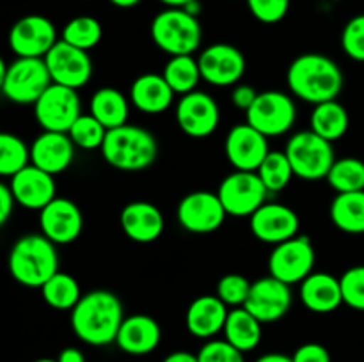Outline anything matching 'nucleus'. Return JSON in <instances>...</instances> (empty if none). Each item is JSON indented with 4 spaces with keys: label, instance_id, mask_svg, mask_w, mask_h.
<instances>
[{
    "label": "nucleus",
    "instance_id": "1",
    "mask_svg": "<svg viewBox=\"0 0 364 362\" xmlns=\"http://www.w3.org/2000/svg\"><path fill=\"white\" fill-rule=\"evenodd\" d=\"M123 319V304L119 297L109 290H92L84 293L70 314L75 336L91 346L116 343Z\"/></svg>",
    "mask_w": 364,
    "mask_h": 362
},
{
    "label": "nucleus",
    "instance_id": "2",
    "mask_svg": "<svg viewBox=\"0 0 364 362\" xmlns=\"http://www.w3.org/2000/svg\"><path fill=\"white\" fill-rule=\"evenodd\" d=\"M343 82L340 66L331 57L318 52L295 57L287 71V84L291 94L313 105L338 99Z\"/></svg>",
    "mask_w": 364,
    "mask_h": 362
},
{
    "label": "nucleus",
    "instance_id": "3",
    "mask_svg": "<svg viewBox=\"0 0 364 362\" xmlns=\"http://www.w3.org/2000/svg\"><path fill=\"white\" fill-rule=\"evenodd\" d=\"M11 277L25 287H41L59 272L57 245L45 234L31 233L18 238L7 256Z\"/></svg>",
    "mask_w": 364,
    "mask_h": 362
},
{
    "label": "nucleus",
    "instance_id": "4",
    "mask_svg": "<svg viewBox=\"0 0 364 362\" xmlns=\"http://www.w3.org/2000/svg\"><path fill=\"white\" fill-rule=\"evenodd\" d=\"M100 151L105 162L114 169L123 172H139L149 169L155 163L159 156V142L146 128L127 123L123 126L107 130Z\"/></svg>",
    "mask_w": 364,
    "mask_h": 362
},
{
    "label": "nucleus",
    "instance_id": "5",
    "mask_svg": "<svg viewBox=\"0 0 364 362\" xmlns=\"http://www.w3.org/2000/svg\"><path fill=\"white\" fill-rule=\"evenodd\" d=\"M151 39L167 55H192L201 46L203 31L198 16L181 7H167L151 21Z\"/></svg>",
    "mask_w": 364,
    "mask_h": 362
},
{
    "label": "nucleus",
    "instance_id": "6",
    "mask_svg": "<svg viewBox=\"0 0 364 362\" xmlns=\"http://www.w3.org/2000/svg\"><path fill=\"white\" fill-rule=\"evenodd\" d=\"M294 174L304 181H318L327 177L334 163L333 142L326 141L311 130L291 135L284 148Z\"/></svg>",
    "mask_w": 364,
    "mask_h": 362
},
{
    "label": "nucleus",
    "instance_id": "7",
    "mask_svg": "<svg viewBox=\"0 0 364 362\" xmlns=\"http://www.w3.org/2000/svg\"><path fill=\"white\" fill-rule=\"evenodd\" d=\"M297 121L294 98L283 91L258 92L251 109L245 112V123L267 138L288 133Z\"/></svg>",
    "mask_w": 364,
    "mask_h": 362
},
{
    "label": "nucleus",
    "instance_id": "8",
    "mask_svg": "<svg viewBox=\"0 0 364 362\" xmlns=\"http://www.w3.org/2000/svg\"><path fill=\"white\" fill-rule=\"evenodd\" d=\"M52 84L45 59L39 57H16L7 64L2 94L16 105H34L39 96Z\"/></svg>",
    "mask_w": 364,
    "mask_h": 362
},
{
    "label": "nucleus",
    "instance_id": "9",
    "mask_svg": "<svg viewBox=\"0 0 364 362\" xmlns=\"http://www.w3.org/2000/svg\"><path fill=\"white\" fill-rule=\"evenodd\" d=\"M316 254L311 240L306 234H297L287 241L274 245L269 256V275L284 284H301L315 268Z\"/></svg>",
    "mask_w": 364,
    "mask_h": 362
},
{
    "label": "nucleus",
    "instance_id": "10",
    "mask_svg": "<svg viewBox=\"0 0 364 362\" xmlns=\"http://www.w3.org/2000/svg\"><path fill=\"white\" fill-rule=\"evenodd\" d=\"M217 195L228 215L251 216L259 206L265 204L269 190L252 170H235L220 181Z\"/></svg>",
    "mask_w": 364,
    "mask_h": 362
},
{
    "label": "nucleus",
    "instance_id": "11",
    "mask_svg": "<svg viewBox=\"0 0 364 362\" xmlns=\"http://www.w3.org/2000/svg\"><path fill=\"white\" fill-rule=\"evenodd\" d=\"M80 114V98L77 89L53 82L34 103V117L45 131L68 133Z\"/></svg>",
    "mask_w": 364,
    "mask_h": 362
},
{
    "label": "nucleus",
    "instance_id": "12",
    "mask_svg": "<svg viewBox=\"0 0 364 362\" xmlns=\"http://www.w3.org/2000/svg\"><path fill=\"white\" fill-rule=\"evenodd\" d=\"M226 215L219 195L208 190L191 192L176 208L178 224L194 234L213 233L223 226Z\"/></svg>",
    "mask_w": 364,
    "mask_h": 362
},
{
    "label": "nucleus",
    "instance_id": "13",
    "mask_svg": "<svg viewBox=\"0 0 364 362\" xmlns=\"http://www.w3.org/2000/svg\"><path fill=\"white\" fill-rule=\"evenodd\" d=\"M198 64L203 80L215 87L240 84L247 67L242 50L228 43H215L203 50L198 57Z\"/></svg>",
    "mask_w": 364,
    "mask_h": 362
},
{
    "label": "nucleus",
    "instance_id": "14",
    "mask_svg": "<svg viewBox=\"0 0 364 362\" xmlns=\"http://www.w3.org/2000/svg\"><path fill=\"white\" fill-rule=\"evenodd\" d=\"M43 59L53 84L80 89L89 84L92 77V60L89 53L68 45L63 39H59Z\"/></svg>",
    "mask_w": 364,
    "mask_h": 362
},
{
    "label": "nucleus",
    "instance_id": "15",
    "mask_svg": "<svg viewBox=\"0 0 364 362\" xmlns=\"http://www.w3.org/2000/svg\"><path fill=\"white\" fill-rule=\"evenodd\" d=\"M7 41L16 57L43 59L50 52V48L59 41V38H57V28L52 20L41 14H27L14 21Z\"/></svg>",
    "mask_w": 364,
    "mask_h": 362
},
{
    "label": "nucleus",
    "instance_id": "16",
    "mask_svg": "<svg viewBox=\"0 0 364 362\" xmlns=\"http://www.w3.org/2000/svg\"><path fill=\"white\" fill-rule=\"evenodd\" d=\"M176 124L192 138H205L215 133L220 123V110L215 99L203 91L181 96L176 105Z\"/></svg>",
    "mask_w": 364,
    "mask_h": 362
},
{
    "label": "nucleus",
    "instance_id": "17",
    "mask_svg": "<svg viewBox=\"0 0 364 362\" xmlns=\"http://www.w3.org/2000/svg\"><path fill=\"white\" fill-rule=\"evenodd\" d=\"M242 307L247 309L262 323H274L290 311L291 290L276 277H259L251 284L249 297Z\"/></svg>",
    "mask_w": 364,
    "mask_h": 362
},
{
    "label": "nucleus",
    "instance_id": "18",
    "mask_svg": "<svg viewBox=\"0 0 364 362\" xmlns=\"http://www.w3.org/2000/svg\"><path fill=\"white\" fill-rule=\"evenodd\" d=\"M39 227L55 245L73 243L84 231V215L73 201L55 197L43 209H39Z\"/></svg>",
    "mask_w": 364,
    "mask_h": 362
},
{
    "label": "nucleus",
    "instance_id": "19",
    "mask_svg": "<svg viewBox=\"0 0 364 362\" xmlns=\"http://www.w3.org/2000/svg\"><path fill=\"white\" fill-rule=\"evenodd\" d=\"M251 233L263 243L277 245L297 236L301 220L299 215L287 204L265 202L251 216Z\"/></svg>",
    "mask_w": 364,
    "mask_h": 362
},
{
    "label": "nucleus",
    "instance_id": "20",
    "mask_svg": "<svg viewBox=\"0 0 364 362\" xmlns=\"http://www.w3.org/2000/svg\"><path fill=\"white\" fill-rule=\"evenodd\" d=\"M269 151V138L247 123L235 124L224 141V153L235 170L256 172Z\"/></svg>",
    "mask_w": 364,
    "mask_h": 362
},
{
    "label": "nucleus",
    "instance_id": "21",
    "mask_svg": "<svg viewBox=\"0 0 364 362\" xmlns=\"http://www.w3.org/2000/svg\"><path fill=\"white\" fill-rule=\"evenodd\" d=\"M14 202L27 209H43L57 197V185L52 174L28 163L9 181Z\"/></svg>",
    "mask_w": 364,
    "mask_h": 362
},
{
    "label": "nucleus",
    "instance_id": "22",
    "mask_svg": "<svg viewBox=\"0 0 364 362\" xmlns=\"http://www.w3.org/2000/svg\"><path fill=\"white\" fill-rule=\"evenodd\" d=\"M31 163L45 172L57 176L70 169L75 160V144L63 131H45L32 141Z\"/></svg>",
    "mask_w": 364,
    "mask_h": 362
},
{
    "label": "nucleus",
    "instance_id": "23",
    "mask_svg": "<svg viewBox=\"0 0 364 362\" xmlns=\"http://www.w3.org/2000/svg\"><path fill=\"white\" fill-rule=\"evenodd\" d=\"M119 224L127 238L135 243H153L162 236L166 220L153 202L134 201L121 209Z\"/></svg>",
    "mask_w": 364,
    "mask_h": 362
},
{
    "label": "nucleus",
    "instance_id": "24",
    "mask_svg": "<svg viewBox=\"0 0 364 362\" xmlns=\"http://www.w3.org/2000/svg\"><path fill=\"white\" fill-rule=\"evenodd\" d=\"M162 341L159 322L148 314H132L123 319L117 332L116 344L130 355H148Z\"/></svg>",
    "mask_w": 364,
    "mask_h": 362
},
{
    "label": "nucleus",
    "instance_id": "25",
    "mask_svg": "<svg viewBox=\"0 0 364 362\" xmlns=\"http://www.w3.org/2000/svg\"><path fill=\"white\" fill-rule=\"evenodd\" d=\"M228 312L230 309L217 295H201L188 305L185 312V325L194 337L212 339L223 332Z\"/></svg>",
    "mask_w": 364,
    "mask_h": 362
},
{
    "label": "nucleus",
    "instance_id": "26",
    "mask_svg": "<svg viewBox=\"0 0 364 362\" xmlns=\"http://www.w3.org/2000/svg\"><path fill=\"white\" fill-rule=\"evenodd\" d=\"M301 302L308 311L327 314L343 304L340 279L326 272H313L301 283Z\"/></svg>",
    "mask_w": 364,
    "mask_h": 362
},
{
    "label": "nucleus",
    "instance_id": "27",
    "mask_svg": "<svg viewBox=\"0 0 364 362\" xmlns=\"http://www.w3.org/2000/svg\"><path fill=\"white\" fill-rule=\"evenodd\" d=\"M174 96L176 94L162 75L144 73L132 82L130 102L142 114H164L173 105Z\"/></svg>",
    "mask_w": 364,
    "mask_h": 362
},
{
    "label": "nucleus",
    "instance_id": "28",
    "mask_svg": "<svg viewBox=\"0 0 364 362\" xmlns=\"http://www.w3.org/2000/svg\"><path fill=\"white\" fill-rule=\"evenodd\" d=\"M89 114L95 116L107 130H112L128 123L130 103L119 89L102 87L91 96Z\"/></svg>",
    "mask_w": 364,
    "mask_h": 362
},
{
    "label": "nucleus",
    "instance_id": "29",
    "mask_svg": "<svg viewBox=\"0 0 364 362\" xmlns=\"http://www.w3.org/2000/svg\"><path fill=\"white\" fill-rule=\"evenodd\" d=\"M262 325L245 307H233L228 312L224 323V339L240 351H251L262 341Z\"/></svg>",
    "mask_w": 364,
    "mask_h": 362
},
{
    "label": "nucleus",
    "instance_id": "30",
    "mask_svg": "<svg viewBox=\"0 0 364 362\" xmlns=\"http://www.w3.org/2000/svg\"><path fill=\"white\" fill-rule=\"evenodd\" d=\"M309 130L315 131L326 141L334 142L340 141L350 126V117H348L347 109L341 105L338 99H331V102H323L315 105L311 117H309Z\"/></svg>",
    "mask_w": 364,
    "mask_h": 362
},
{
    "label": "nucleus",
    "instance_id": "31",
    "mask_svg": "<svg viewBox=\"0 0 364 362\" xmlns=\"http://www.w3.org/2000/svg\"><path fill=\"white\" fill-rule=\"evenodd\" d=\"M331 220L340 231L348 234L364 233V190L338 194L331 202Z\"/></svg>",
    "mask_w": 364,
    "mask_h": 362
},
{
    "label": "nucleus",
    "instance_id": "32",
    "mask_svg": "<svg viewBox=\"0 0 364 362\" xmlns=\"http://www.w3.org/2000/svg\"><path fill=\"white\" fill-rule=\"evenodd\" d=\"M162 77L173 89L174 94L185 96L188 92L198 91L201 78L198 59L194 55H173L166 62Z\"/></svg>",
    "mask_w": 364,
    "mask_h": 362
},
{
    "label": "nucleus",
    "instance_id": "33",
    "mask_svg": "<svg viewBox=\"0 0 364 362\" xmlns=\"http://www.w3.org/2000/svg\"><path fill=\"white\" fill-rule=\"evenodd\" d=\"M39 290H41V297L46 305L57 309V311H71L82 298L77 279L64 272L53 273Z\"/></svg>",
    "mask_w": 364,
    "mask_h": 362
},
{
    "label": "nucleus",
    "instance_id": "34",
    "mask_svg": "<svg viewBox=\"0 0 364 362\" xmlns=\"http://www.w3.org/2000/svg\"><path fill=\"white\" fill-rule=\"evenodd\" d=\"M326 180L338 194L361 192L364 190V162L354 156L334 160Z\"/></svg>",
    "mask_w": 364,
    "mask_h": 362
},
{
    "label": "nucleus",
    "instance_id": "35",
    "mask_svg": "<svg viewBox=\"0 0 364 362\" xmlns=\"http://www.w3.org/2000/svg\"><path fill=\"white\" fill-rule=\"evenodd\" d=\"M31 163V148L18 135L0 131V177H13Z\"/></svg>",
    "mask_w": 364,
    "mask_h": 362
},
{
    "label": "nucleus",
    "instance_id": "36",
    "mask_svg": "<svg viewBox=\"0 0 364 362\" xmlns=\"http://www.w3.org/2000/svg\"><path fill=\"white\" fill-rule=\"evenodd\" d=\"M256 174L259 176L262 183L265 185L269 194L284 190L290 185L291 177L295 176L284 151H269V155L259 163Z\"/></svg>",
    "mask_w": 364,
    "mask_h": 362
},
{
    "label": "nucleus",
    "instance_id": "37",
    "mask_svg": "<svg viewBox=\"0 0 364 362\" xmlns=\"http://www.w3.org/2000/svg\"><path fill=\"white\" fill-rule=\"evenodd\" d=\"M103 28L96 18L87 16H75L64 25L63 32H60V39L66 41L68 45L77 46V48L85 50L89 52L91 48H95L100 41H102Z\"/></svg>",
    "mask_w": 364,
    "mask_h": 362
},
{
    "label": "nucleus",
    "instance_id": "38",
    "mask_svg": "<svg viewBox=\"0 0 364 362\" xmlns=\"http://www.w3.org/2000/svg\"><path fill=\"white\" fill-rule=\"evenodd\" d=\"M68 135H70L75 148L95 151V149L102 148L103 141H105L107 128L91 114H80L68 130Z\"/></svg>",
    "mask_w": 364,
    "mask_h": 362
},
{
    "label": "nucleus",
    "instance_id": "39",
    "mask_svg": "<svg viewBox=\"0 0 364 362\" xmlns=\"http://www.w3.org/2000/svg\"><path fill=\"white\" fill-rule=\"evenodd\" d=\"M251 280L240 273H228L220 277L217 283V297L228 305V307H242L245 304L251 291Z\"/></svg>",
    "mask_w": 364,
    "mask_h": 362
},
{
    "label": "nucleus",
    "instance_id": "40",
    "mask_svg": "<svg viewBox=\"0 0 364 362\" xmlns=\"http://www.w3.org/2000/svg\"><path fill=\"white\" fill-rule=\"evenodd\" d=\"M343 304L355 311H364V265L348 268L340 277Z\"/></svg>",
    "mask_w": 364,
    "mask_h": 362
},
{
    "label": "nucleus",
    "instance_id": "41",
    "mask_svg": "<svg viewBox=\"0 0 364 362\" xmlns=\"http://www.w3.org/2000/svg\"><path fill=\"white\" fill-rule=\"evenodd\" d=\"M341 48L352 60L364 62V14L347 21L341 32Z\"/></svg>",
    "mask_w": 364,
    "mask_h": 362
},
{
    "label": "nucleus",
    "instance_id": "42",
    "mask_svg": "<svg viewBox=\"0 0 364 362\" xmlns=\"http://www.w3.org/2000/svg\"><path fill=\"white\" fill-rule=\"evenodd\" d=\"M199 362H245L244 351L235 348L226 339H210L198 351Z\"/></svg>",
    "mask_w": 364,
    "mask_h": 362
},
{
    "label": "nucleus",
    "instance_id": "43",
    "mask_svg": "<svg viewBox=\"0 0 364 362\" xmlns=\"http://www.w3.org/2000/svg\"><path fill=\"white\" fill-rule=\"evenodd\" d=\"M245 2L252 16L267 25L281 21L290 9V0H245Z\"/></svg>",
    "mask_w": 364,
    "mask_h": 362
},
{
    "label": "nucleus",
    "instance_id": "44",
    "mask_svg": "<svg viewBox=\"0 0 364 362\" xmlns=\"http://www.w3.org/2000/svg\"><path fill=\"white\" fill-rule=\"evenodd\" d=\"M291 361L294 362H331V353L323 344L306 343L294 351Z\"/></svg>",
    "mask_w": 364,
    "mask_h": 362
},
{
    "label": "nucleus",
    "instance_id": "45",
    "mask_svg": "<svg viewBox=\"0 0 364 362\" xmlns=\"http://www.w3.org/2000/svg\"><path fill=\"white\" fill-rule=\"evenodd\" d=\"M256 96H258V91H256L252 85L249 84H237L235 85L233 92H231V102L237 106L238 110H244L247 112L251 109V105L255 103Z\"/></svg>",
    "mask_w": 364,
    "mask_h": 362
},
{
    "label": "nucleus",
    "instance_id": "46",
    "mask_svg": "<svg viewBox=\"0 0 364 362\" xmlns=\"http://www.w3.org/2000/svg\"><path fill=\"white\" fill-rule=\"evenodd\" d=\"M14 204H16V202H14L13 194H11L9 185L0 181V227L6 226L7 220L11 219Z\"/></svg>",
    "mask_w": 364,
    "mask_h": 362
},
{
    "label": "nucleus",
    "instance_id": "47",
    "mask_svg": "<svg viewBox=\"0 0 364 362\" xmlns=\"http://www.w3.org/2000/svg\"><path fill=\"white\" fill-rule=\"evenodd\" d=\"M57 362H85V355L78 348L68 346L60 351L59 357H57Z\"/></svg>",
    "mask_w": 364,
    "mask_h": 362
},
{
    "label": "nucleus",
    "instance_id": "48",
    "mask_svg": "<svg viewBox=\"0 0 364 362\" xmlns=\"http://www.w3.org/2000/svg\"><path fill=\"white\" fill-rule=\"evenodd\" d=\"M164 362H199V361H198V355L191 353V351L178 350L167 355V357L164 358Z\"/></svg>",
    "mask_w": 364,
    "mask_h": 362
},
{
    "label": "nucleus",
    "instance_id": "49",
    "mask_svg": "<svg viewBox=\"0 0 364 362\" xmlns=\"http://www.w3.org/2000/svg\"><path fill=\"white\" fill-rule=\"evenodd\" d=\"M256 362H294L291 357L284 353H277V351H272V353H265L262 357L256 358Z\"/></svg>",
    "mask_w": 364,
    "mask_h": 362
},
{
    "label": "nucleus",
    "instance_id": "50",
    "mask_svg": "<svg viewBox=\"0 0 364 362\" xmlns=\"http://www.w3.org/2000/svg\"><path fill=\"white\" fill-rule=\"evenodd\" d=\"M112 6L116 7H121V9H130V7H135L139 6V4L142 2V0H109Z\"/></svg>",
    "mask_w": 364,
    "mask_h": 362
},
{
    "label": "nucleus",
    "instance_id": "51",
    "mask_svg": "<svg viewBox=\"0 0 364 362\" xmlns=\"http://www.w3.org/2000/svg\"><path fill=\"white\" fill-rule=\"evenodd\" d=\"M159 2H162L166 7H181L183 9V7H187L194 0H159Z\"/></svg>",
    "mask_w": 364,
    "mask_h": 362
},
{
    "label": "nucleus",
    "instance_id": "52",
    "mask_svg": "<svg viewBox=\"0 0 364 362\" xmlns=\"http://www.w3.org/2000/svg\"><path fill=\"white\" fill-rule=\"evenodd\" d=\"M6 73H7V64L6 60L2 59V55H0V91H2L4 80H6Z\"/></svg>",
    "mask_w": 364,
    "mask_h": 362
},
{
    "label": "nucleus",
    "instance_id": "53",
    "mask_svg": "<svg viewBox=\"0 0 364 362\" xmlns=\"http://www.w3.org/2000/svg\"><path fill=\"white\" fill-rule=\"evenodd\" d=\"M34 362H57V358H38Z\"/></svg>",
    "mask_w": 364,
    "mask_h": 362
}]
</instances>
